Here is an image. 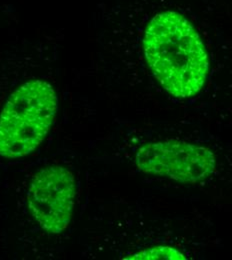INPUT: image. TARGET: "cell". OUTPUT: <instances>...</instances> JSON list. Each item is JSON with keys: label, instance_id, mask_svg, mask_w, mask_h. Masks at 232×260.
<instances>
[{"label": "cell", "instance_id": "obj_1", "mask_svg": "<svg viewBox=\"0 0 232 260\" xmlns=\"http://www.w3.org/2000/svg\"><path fill=\"white\" fill-rule=\"evenodd\" d=\"M143 50L152 74L169 94L192 98L203 88L208 55L198 32L183 15L157 13L145 29Z\"/></svg>", "mask_w": 232, "mask_h": 260}, {"label": "cell", "instance_id": "obj_2", "mask_svg": "<svg viewBox=\"0 0 232 260\" xmlns=\"http://www.w3.org/2000/svg\"><path fill=\"white\" fill-rule=\"evenodd\" d=\"M58 98L51 84L34 79L20 85L0 112V156L7 159L30 154L51 128Z\"/></svg>", "mask_w": 232, "mask_h": 260}, {"label": "cell", "instance_id": "obj_3", "mask_svg": "<svg viewBox=\"0 0 232 260\" xmlns=\"http://www.w3.org/2000/svg\"><path fill=\"white\" fill-rule=\"evenodd\" d=\"M135 163L146 174L163 176L182 183L202 181L216 168V158L211 150L177 140L142 145L135 154Z\"/></svg>", "mask_w": 232, "mask_h": 260}, {"label": "cell", "instance_id": "obj_4", "mask_svg": "<svg viewBox=\"0 0 232 260\" xmlns=\"http://www.w3.org/2000/svg\"><path fill=\"white\" fill-rule=\"evenodd\" d=\"M76 194L75 178L59 165L34 174L27 193L29 211L39 226L50 233H61L71 220Z\"/></svg>", "mask_w": 232, "mask_h": 260}, {"label": "cell", "instance_id": "obj_5", "mask_svg": "<svg viewBox=\"0 0 232 260\" xmlns=\"http://www.w3.org/2000/svg\"><path fill=\"white\" fill-rule=\"evenodd\" d=\"M126 259L153 260V259H186L183 253L179 250L169 246H156L141 250Z\"/></svg>", "mask_w": 232, "mask_h": 260}]
</instances>
